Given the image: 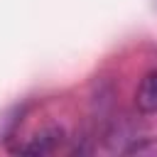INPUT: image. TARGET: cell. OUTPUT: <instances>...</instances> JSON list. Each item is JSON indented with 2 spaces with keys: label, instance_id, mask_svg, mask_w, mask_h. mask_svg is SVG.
Returning a JSON list of instances; mask_svg holds the SVG:
<instances>
[{
  "label": "cell",
  "instance_id": "obj_1",
  "mask_svg": "<svg viewBox=\"0 0 157 157\" xmlns=\"http://www.w3.org/2000/svg\"><path fill=\"white\" fill-rule=\"evenodd\" d=\"M61 140H64V130H61V128H56V125H49V128H44V130H39V132H34L27 142H22V145L12 147V152H15V155L42 157V155L54 152V150L61 145Z\"/></svg>",
  "mask_w": 157,
  "mask_h": 157
},
{
  "label": "cell",
  "instance_id": "obj_3",
  "mask_svg": "<svg viewBox=\"0 0 157 157\" xmlns=\"http://www.w3.org/2000/svg\"><path fill=\"white\" fill-rule=\"evenodd\" d=\"M123 155H137V157H157V137H150V135H142L137 140H132Z\"/></svg>",
  "mask_w": 157,
  "mask_h": 157
},
{
  "label": "cell",
  "instance_id": "obj_2",
  "mask_svg": "<svg viewBox=\"0 0 157 157\" xmlns=\"http://www.w3.org/2000/svg\"><path fill=\"white\" fill-rule=\"evenodd\" d=\"M135 105L142 115H155L157 113V69L147 71L135 91Z\"/></svg>",
  "mask_w": 157,
  "mask_h": 157
}]
</instances>
